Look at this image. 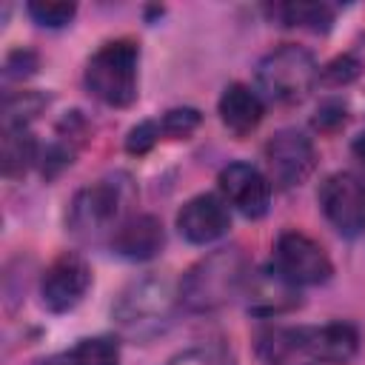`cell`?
<instances>
[{"label":"cell","mask_w":365,"mask_h":365,"mask_svg":"<svg viewBox=\"0 0 365 365\" xmlns=\"http://www.w3.org/2000/svg\"><path fill=\"white\" fill-rule=\"evenodd\" d=\"M248 274L251 268H248L245 251L240 245H225L205 254L200 262H194L182 274L177 297L188 311L211 314L245 291Z\"/></svg>","instance_id":"cell-1"},{"label":"cell","mask_w":365,"mask_h":365,"mask_svg":"<svg viewBox=\"0 0 365 365\" xmlns=\"http://www.w3.org/2000/svg\"><path fill=\"white\" fill-rule=\"evenodd\" d=\"M140 46L128 37L103 43L86 63V88L111 108H128L137 100Z\"/></svg>","instance_id":"cell-2"},{"label":"cell","mask_w":365,"mask_h":365,"mask_svg":"<svg viewBox=\"0 0 365 365\" xmlns=\"http://www.w3.org/2000/svg\"><path fill=\"white\" fill-rule=\"evenodd\" d=\"M177 299L180 297L174 294V288L165 277L148 274V277H140L120 291L117 302L111 305V317L117 319V325L128 336L148 339L171 322Z\"/></svg>","instance_id":"cell-3"},{"label":"cell","mask_w":365,"mask_h":365,"mask_svg":"<svg viewBox=\"0 0 365 365\" xmlns=\"http://www.w3.org/2000/svg\"><path fill=\"white\" fill-rule=\"evenodd\" d=\"M131 200H134V182L128 174L103 177L94 185L80 188L68 202V214H66L68 231L80 240H97L111 228V222L123 217Z\"/></svg>","instance_id":"cell-4"},{"label":"cell","mask_w":365,"mask_h":365,"mask_svg":"<svg viewBox=\"0 0 365 365\" xmlns=\"http://www.w3.org/2000/svg\"><path fill=\"white\" fill-rule=\"evenodd\" d=\"M317 83H319V66L314 54L302 46L294 43L277 46L257 63V86L274 103L282 106L302 103Z\"/></svg>","instance_id":"cell-5"},{"label":"cell","mask_w":365,"mask_h":365,"mask_svg":"<svg viewBox=\"0 0 365 365\" xmlns=\"http://www.w3.org/2000/svg\"><path fill=\"white\" fill-rule=\"evenodd\" d=\"M274 268L299 285H322L334 274V262L328 251L302 231H282L274 242Z\"/></svg>","instance_id":"cell-6"},{"label":"cell","mask_w":365,"mask_h":365,"mask_svg":"<svg viewBox=\"0 0 365 365\" xmlns=\"http://www.w3.org/2000/svg\"><path fill=\"white\" fill-rule=\"evenodd\" d=\"M319 208L336 234L354 240L365 231V182L351 171H334L319 185Z\"/></svg>","instance_id":"cell-7"},{"label":"cell","mask_w":365,"mask_h":365,"mask_svg":"<svg viewBox=\"0 0 365 365\" xmlns=\"http://www.w3.org/2000/svg\"><path fill=\"white\" fill-rule=\"evenodd\" d=\"M91 288V265L74 251H63L40 277V299L51 314L77 308Z\"/></svg>","instance_id":"cell-8"},{"label":"cell","mask_w":365,"mask_h":365,"mask_svg":"<svg viewBox=\"0 0 365 365\" xmlns=\"http://www.w3.org/2000/svg\"><path fill=\"white\" fill-rule=\"evenodd\" d=\"M265 163L271 180L282 188L302 185L317 168V148L314 143L297 128H279L265 143Z\"/></svg>","instance_id":"cell-9"},{"label":"cell","mask_w":365,"mask_h":365,"mask_svg":"<svg viewBox=\"0 0 365 365\" xmlns=\"http://www.w3.org/2000/svg\"><path fill=\"white\" fill-rule=\"evenodd\" d=\"M359 351V331L351 322H325V325H299L297 328V354L322 365H345Z\"/></svg>","instance_id":"cell-10"},{"label":"cell","mask_w":365,"mask_h":365,"mask_svg":"<svg viewBox=\"0 0 365 365\" xmlns=\"http://www.w3.org/2000/svg\"><path fill=\"white\" fill-rule=\"evenodd\" d=\"M222 200L231 202L242 217L259 220L271 208V180L251 163H228L220 177Z\"/></svg>","instance_id":"cell-11"},{"label":"cell","mask_w":365,"mask_h":365,"mask_svg":"<svg viewBox=\"0 0 365 365\" xmlns=\"http://www.w3.org/2000/svg\"><path fill=\"white\" fill-rule=\"evenodd\" d=\"M231 228V211L222 197L217 194H197L191 197L177 214V231L191 245H208Z\"/></svg>","instance_id":"cell-12"},{"label":"cell","mask_w":365,"mask_h":365,"mask_svg":"<svg viewBox=\"0 0 365 365\" xmlns=\"http://www.w3.org/2000/svg\"><path fill=\"white\" fill-rule=\"evenodd\" d=\"M242 294H245L248 311L257 317H277V314H288L302 305L299 288L288 282L274 265L251 271Z\"/></svg>","instance_id":"cell-13"},{"label":"cell","mask_w":365,"mask_h":365,"mask_svg":"<svg viewBox=\"0 0 365 365\" xmlns=\"http://www.w3.org/2000/svg\"><path fill=\"white\" fill-rule=\"evenodd\" d=\"M165 231L154 214H134L123 220L111 234V251L125 259H151L163 251Z\"/></svg>","instance_id":"cell-14"},{"label":"cell","mask_w":365,"mask_h":365,"mask_svg":"<svg viewBox=\"0 0 365 365\" xmlns=\"http://www.w3.org/2000/svg\"><path fill=\"white\" fill-rule=\"evenodd\" d=\"M217 111H220V120L228 131H234L237 137H245L251 134L259 123H262V114H265V106H262V97L245 86V83H231L225 86V91L220 94V103H217Z\"/></svg>","instance_id":"cell-15"},{"label":"cell","mask_w":365,"mask_h":365,"mask_svg":"<svg viewBox=\"0 0 365 365\" xmlns=\"http://www.w3.org/2000/svg\"><path fill=\"white\" fill-rule=\"evenodd\" d=\"M40 154L43 151H40V145L29 128H3L0 163H3V174L9 180L23 177L34 163H40Z\"/></svg>","instance_id":"cell-16"},{"label":"cell","mask_w":365,"mask_h":365,"mask_svg":"<svg viewBox=\"0 0 365 365\" xmlns=\"http://www.w3.org/2000/svg\"><path fill=\"white\" fill-rule=\"evenodd\" d=\"M282 26H299L311 31H328L334 23V9L325 3H282L268 9Z\"/></svg>","instance_id":"cell-17"},{"label":"cell","mask_w":365,"mask_h":365,"mask_svg":"<svg viewBox=\"0 0 365 365\" xmlns=\"http://www.w3.org/2000/svg\"><path fill=\"white\" fill-rule=\"evenodd\" d=\"M48 106V97L40 91H14L3 100V128H26Z\"/></svg>","instance_id":"cell-18"},{"label":"cell","mask_w":365,"mask_h":365,"mask_svg":"<svg viewBox=\"0 0 365 365\" xmlns=\"http://www.w3.org/2000/svg\"><path fill=\"white\" fill-rule=\"evenodd\" d=\"M66 354L71 365H120V342L114 336H86Z\"/></svg>","instance_id":"cell-19"},{"label":"cell","mask_w":365,"mask_h":365,"mask_svg":"<svg viewBox=\"0 0 365 365\" xmlns=\"http://www.w3.org/2000/svg\"><path fill=\"white\" fill-rule=\"evenodd\" d=\"M165 365H237V356L225 342H202L174 354Z\"/></svg>","instance_id":"cell-20"},{"label":"cell","mask_w":365,"mask_h":365,"mask_svg":"<svg viewBox=\"0 0 365 365\" xmlns=\"http://www.w3.org/2000/svg\"><path fill=\"white\" fill-rule=\"evenodd\" d=\"M29 17L37 23V26H46V29H63L74 20L77 14V3H66V0H31L26 6Z\"/></svg>","instance_id":"cell-21"},{"label":"cell","mask_w":365,"mask_h":365,"mask_svg":"<svg viewBox=\"0 0 365 365\" xmlns=\"http://www.w3.org/2000/svg\"><path fill=\"white\" fill-rule=\"evenodd\" d=\"M200 123H202V114L197 108L182 106V108H168L163 114V120H160V128L171 140H185L200 128Z\"/></svg>","instance_id":"cell-22"},{"label":"cell","mask_w":365,"mask_h":365,"mask_svg":"<svg viewBox=\"0 0 365 365\" xmlns=\"http://www.w3.org/2000/svg\"><path fill=\"white\" fill-rule=\"evenodd\" d=\"M359 74H362V63L351 54H342V57H334L328 66L319 68V83H325L331 88H339V86L354 83Z\"/></svg>","instance_id":"cell-23"},{"label":"cell","mask_w":365,"mask_h":365,"mask_svg":"<svg viewBox=\"0 0 365 365\" xmlns=\"http://www.w3.org/2000/svg\"><path fill=\"white\" fill-rule=\"evenodd\" d=\"M160 134H163V128H160V123L157 120H143V123H137L131 131H128V137H125V151L128 154H148L154 145H157V140H160Z\"/></svg>","instance_id":"cell-24"},{"label":"cell","mask_w":365,"mask_h":365,"mask_svg":"<svg viewBox=\"0 0 365 365\" xmlns=\"http://www.w3.org/2000/svg\"><path fill=\"white\" fill-rule=\"evenodd\" d=\"M34 71H37V54L31 48H14L3 63V77L6 80H26Z\"/></svg>","instance_id":"cell-25"},{"label":"cell","mask_w":365,"mask_h":365,"mask_svg":"<svg viewBox=\"0 0 365 365\" xmlns=\"http://www.w3.org/2000/svg\"><path fill=\"white\" fill-rule=\"evenodd\" d=\"M345 120H348V111H345L342 103H325V106L317 111L314 125H317L319 131H334V128L345 125Z\"/></svg>","instance_id":"cell-26"},{"label":"cell","mask_w":365,"mask_h":365,"mask_svg":"<svg viewBox=\"0 0 365 365\" xmlns=\"http://www.w3.org/2000/svg\"><path fill=\"white\" fill-rule=\"evenodd\" d=\"M354 154H356V160L362 163V168H365V131L354 140Z\"/></svg>","instance_id":"cell-27"},{"label":"cell","mask_w":365,"mask_h":365,"mask_svg":"<svg viewBox=\"0 0 365 365\" xmlns=\"http://www.w3.org/2000/svg\"><path fill=\"white\" fill-rule=\"evenodd\" d=\"M37 365H71L68 354H57V356H48V359H40Z\"/></svg>","instance_id":"cell-28"}]
</instances>
